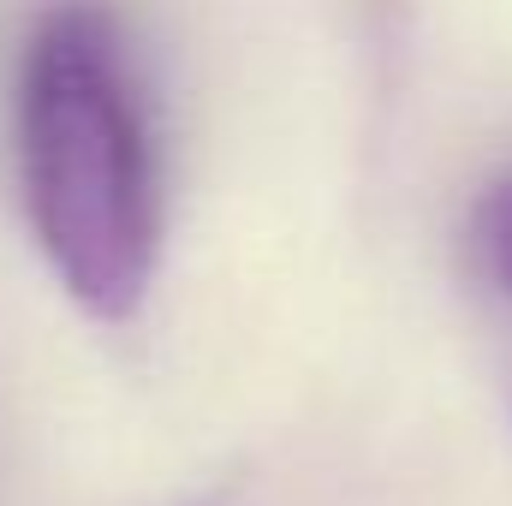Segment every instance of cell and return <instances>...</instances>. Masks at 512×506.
<instances>
[{
	"label": "cell",
	"instance_id": "cell-1",
	"mask_svg": "<svg viewBox=\"0 0 512 506\" xmlns=\"http://www.w3.org/2000/svg\"><path fill=\"white\" fill-rule=\"evenodd\" d=\"M18 179L60 286L102 322H126L155 274V149L114 18L60 0L24 42Z\"/></svg>",
	"mask_w": 512,
	"mask_h": 506
},
{
	"label": "cell",
	"instance_id": "cell-2",
	"mask_svg": "<svg viewBox=\"0 0 512 506\" xmlns=\"http://www.w3.org/2000/svg\"><path fill=\"white\" fill-rule=\"evenodd\" d=\"M477 245L489 256L495 280L512 292V179L483 191V203H477Z\"/></svg>",
	"mask_w": 512,
	"mask_h": 506
}]
</instances>
